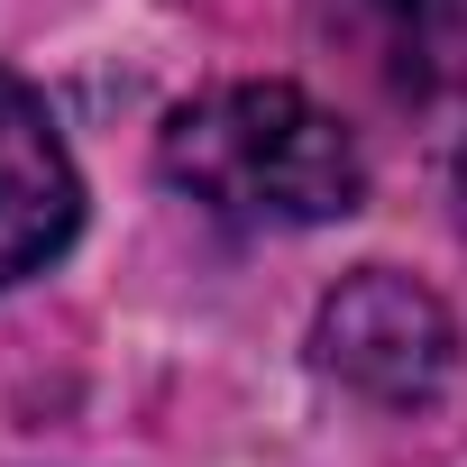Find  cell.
<instances>
[{
	"instance_id": "obj_4",
	"label": "cell",
	"mask_w": 467,
	"mask_h": 467,
	"mask_svg": "<svg viewBox=\"0 0 467 467\" xmlns=\"http://www.w3.org/2000/svg\"><path fill=\"white\" fill-rule=\"evenodd\" d=\"M367 19H376L403 92L467 110V0H367Z\"/></svg>"
},
{
	"instance_id": "obj_3",
	"label": "cell",
	"mask_w": 467,
	"mask_h": 467,
	"mask_svg": "<svg viewBox=\"0 0 467 467\" xmlns=\"http://www.w3.org/2000/svg\"><path fill=\"white\" fill-rule=\"evenodd\" d=\"M74 229H83L74 147L19 74H0V294L28 285L37 266H56L74 248Z\"/></svg>"
},
{
	"instance_id": "obj_2",
	"label": "cell",
	"mask_w": 467,
	"mask_h": 467,
	"mask_svg": "<svg viewBox=\"0 0 467 467\" xmlns=\"http://www.w3.org/2000/svg\"><path fill=\"white\" fill-rule=\"evenodd\" d=\"M312 367L385 412H412L449 385L458 367V321L449 303L421 285V275H394V266H358L321 294L312 312Z\"/></svg>"
},
{
	"instance_id": "obj_1",
	"label": "cell",
	"mask_w": 467,
	"mask_h": 467,
	"mask_svg": "<svg viewBox=\"0 0 467 467\" xmlns=\"http://www.w3.org/2000/svg\"><path fill=\"white\" fill-rule=\"evenodd\" d=\"M165 183L229 229H330L367 202V156L303 83H220L156 138Z\"/></svg>"
}]
</instances>
